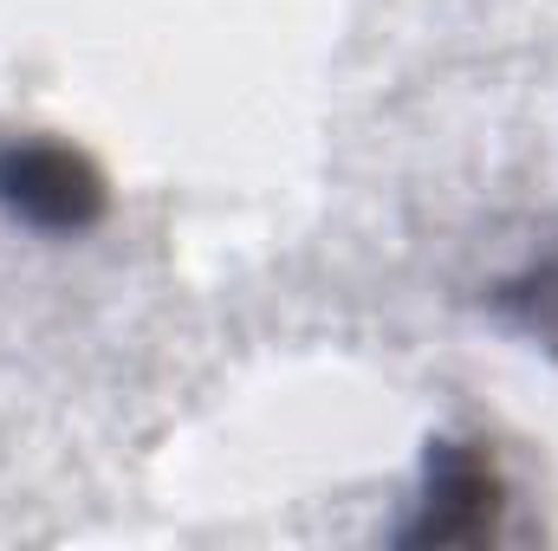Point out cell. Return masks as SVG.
<instances>
[{
  "instance_id": "cell-1",
  "label": "cell",
  "mask_w": 558,
  "mask_h": 551,
  "mask_svg": "<svg viewBox=\"0 0 558 551\" xmlns=\"http://www.w3.org/2000/svg\"><path fill=\"white\" fill-rule=\"evenodd\" d=\"M0 201L33 221V228H92L105 215V182L85 156L59 149V143H13L0 149Z\"/></svg>"
},
{
  "instance_id": "cell-2",
  "label": "cell",
  "mask_w": 558,
  "mask_h": 551,
  "mask_svg": "<svg viewBox=\"0 0 558 551\" xmlns=\"http://www.w3.org/2000/svg\"><path fill=\"white\" fill-rule=\"evenodd\" d=\"M494 532V474L481 454L441 448L428 467V526H416V539H474Z\"/></svg>"
}]
</instances>
